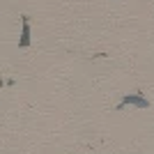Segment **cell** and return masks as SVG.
Instances as JSON below:
<instances>
[{"mask_svg": "<svg viewBox=\"0 0 154 154\" xmlns=\"http://www.w3.org/2000/svg\"><path fill=\"white\" fill-rule=\"evenodd\" d=\"M28 39H30V30H28V26H26L23 28V35H21V48L28 46Z\"/></svg>", "mask_w": 154, "mask_h": 154, "instance_id": "7a4b0ae2", "label": "cell"}, {"mask_svg": "<svg viewBox=\"0 0 154 154\" xmlns=\"http://www.w3.org/2000/svg\"><path fill=\"white\" fill-rule=\"evenodd\" d=\"M124 106H138V108H149V101L140 92H136V94H124L122 97V103L117 106V108H124Z\"/></svg>", "mask_w": 154, "mask_h": 154, "instance_id": "6da1fadb", "label": "cell"}]
</instances>
